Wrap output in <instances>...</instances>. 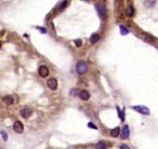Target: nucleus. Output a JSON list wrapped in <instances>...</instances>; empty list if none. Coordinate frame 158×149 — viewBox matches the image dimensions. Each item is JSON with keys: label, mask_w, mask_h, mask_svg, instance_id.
Wrapping results in <instances>:
<instances>
[{"label": "nucleus", "mask_w": 158, "mask_h": 149, "mask_svg": "<svg viewBox=\"0 0 158 149\" xmlns=\"http://www.w3.org/2000/svg\"><path fill=\"white\" fill-rule=\"evenodd\" d=\"M106 147H107V145L104 144V143H99V144L97 145V148H99V149H101V148L104 149V148H106Z\"/></svg>", "instance_id": "obj_16"}, {"label": "nucleus", "mask_w": 158, "mask_h": 149, "mask_svg": "<svg viewBox=\"0 0 158 149\" xmlns=\"http://www.w3.org/2000/svg\"><path fill=\"white\" fill-rule=\"evenodd\" d=\"M80 97H81L82 100L86 101L90 99V92L86 91V90H82V91H80Z\"/></svg>", "instance_id": "obj_9"}, {"label": "nucleus", "mask_w": 158, "mask_h": 149, "mask_svg": "<svg viewBox=\"0 0 158 149\" xmlns=\"http://www.w3.org/2000/svg\"><path fill=\"white\" fill-rule=\"evenodd\" d=\"M74 43H75V45H76L77 47H80V46L82 45V41H81V39H76Z\"/></svg>", "instance_id": "obj_18"}, {"label": "nucleus", "mask_w": 158, "mask_h": 149, "mask_svg": "<svg viewBox=\"0 0 158 149\" xmlns=\"http://www.w3.org/2000/svg\"><path fill=\"white\" fill-rule=\"evenodd\" d=\"M65 6H67V1L62 2V3H61V6H60V10H63V9L65 8Z\"/></svg>", "instance_id": "obj_19"}, {"label": "nucleus", "mask_w": 158, "mask_h": 149, "mask_svg": "<svg viewBox=\"0 0 158 149\" xmlns=\"http://www.w3.org/2000/svg\"><path fill=\"white\" fill-rule=\"evenodd\" d=\"M0 47H1V42H0Z\"/></svg>", "instance_id": "obj_23"}, {"label": "nucleus", "mask_w": 158, "mask_h": 149, "mask_svg": "<svg viewBox=\"0 0 158 149\" xmlns=\"http://www.w3.org/2000/svg\"><path fill=\"white\" fill-rule=\"evenodd\" d=\"M111 136L112 137H118L119 136V134H120V128L119 127H116V128H113L112 131H111Z\"/></svg>", "instance_id": "obj_11"}, {"label": "nucleus", "mask_w": 158, "mask_h": 149, "mask_svg": "<svg viewBox=\"0 0 158 149\" xmlns=\"http://www.w3.org/2000/svg\"><path fill=\"white\" fill-rule=\"evenodd\" d=\"M13 130H14V132H16V133L21 134L23 130H24V126H23V124L20 121H16V122H14V124H13Z\"/></svg>", "instance_id": "obj_5"}, {"label": "nucleus", "mask_w": 158, "mask_h": 149, "mask_svg": "<svg viewBox=\"0 0 158 149\" xmlns=\"http://www.w3.org/2000/svg\"><path fill=\"white\" fill-rule=\"evenodd\" d=\"M133 110H135L137 112H140L141 114H144V115H149V110L145 107H141V105H137V107H133Z\"/></svg>", "instance_id": "obj_4"}, {"label": "nucleus", "mask_w": 158, "mask_h": 149, "mask_svg": "<svg viewBox=\"0 0 158 149\" xmlns=\"http://www.w3.org/2000/svg\"><path fill=\"white\" fill-rule=\"evenodd\" d=\"M98 39H99V35H98V34H93L91 36V38H90V42L92 43V44H94V43H96Z\"/></svg>", "instance_id": "obj_12"}, {"label": "nucleus", "mask_w": 158, "mask_h": 149, "mask_svg": "<svg viewBox=\"0 0 158 149\" xmlns=\"http://www.w3.org/2000/svg\"><path fill=\"white\" fill-rule=\"evenodd\" d=\"M88 127H90V128H94V130H96V125H94L93 123H88Z\"/></svg>", "instance_id": "obj_20"}, {"label": "nucleus", "mask_w": 158, "mask_h": 149, "mask_svg": "<svg viewBox=\"0 0 158 149\" xmlns=\"http://www.w3.org/2000/svg\"><path fill=\"white\" fill-rule=\"evenodd\" d=\"M120 147H121V148H126V149H130V147H129V146H127V145H121Z\"/></svg>", "instance_id": "obj_21"}, {"label": "nucleus", "mask_w": 158, "mask_h": 149, "mask_svg": "<svg viewBox=\"0 0 158 149\" xmlns=\"http://www.w3.org/2000/svg\"><path fill=\"white\" fill-rule=\"evenodd\" d=\"M127 14L129 15V16H133L134 15V8L132 6H130L129 8L127 9Z\"/></svg>", "instance_id": "obj_13"}, {"label": "nucleus", "mask_w": 158, "mask_h": 149, "mask_svg": "<svg viewBox=\"0 0 158 149\" xmlns=\"http://www.w3.org/2000/svg\"><path fill=\"white\" fill-rule=\"evenodd\" d=\"M120 32L122 35H127L128 33H129V30H128L124 25H120Z\"/></svg>", "instance_id": "obj_14"}, {"label": "nucleus", "mask_w": 158, "mask_h": 149, "mask_svg": "<svg viewBox=\"0 0 158 149\" xmlns=\"http://www.w3.org/2000/svg\"><path fill=\"white\" fill-rule=\"evenodd\" d=\"M47 84L51 90H56V89L58 88V81L56 78H49L48 81H47Z\"/></svg>", "instance_id": "obj_3"}, {"label": "nucleus", "mask_w": 158, "mask_h": 149, "mask_svg": "<svg viewBox=\"0 0 158 149\" xmlns=\"http://www.w3.org/2000/svg\"><path fill=\"white\" fill-rule=\"evenodd\" d=\"M76 71L80 75L85 74V72L87 71V64H86V61H84V60L78 61L77 65H76Z\"/></svg>", "instance_id": "obj_1"}, {"label": "nucleus", "mask_w": 158, "mask_h": 149, "mask_svg": "<svg viewBox=\"0 0 158 149\" xmlns=\"http://www.w3.org/2000/svg\"><path fill=\"white\" fill-rule=\"evenodd\" d=\"M38 30H39V31H42L43 33H46V30H45V29H41V28H38Z\"/></svg>", "instance_id": "obj_22"}, {"label": "nucleus", "mask_w": 158, "mask_h": 149, "mask_svg": "<svg viewBox=\"0 0 158 149\" xmlns=\"http://www.w3.org/2000/svg\"><path fill=\"white\" fill-rule=\"evenodd\" d=\"M32 113L33 112L31 109H23L21 111V115H22V117H24V118H28L32 115Z\"/></svg>", "instance_id": "obj_8"}, {"label": "nucleus", "mask_w": 158, "mask_h": 149, "mask_svg": "<svg viewBox=\"0 0 158 149\" xmlns=\"http://www.w3.org/2000/svg\"><path fill=\"white\" fill-rule=\"evenodd\" d=\"M117 110H118V113H119L120 120H121V121H124V112H123V111H120L119 108H117Z\"/></svg>", "instance_id": "obj_15"}, {"label": "nucleus", "mask_w": 158, "mask_h": 149, "mask_svg": "<svg viewBox=\"0 0 158 149\" xmlns=\"http://www.w3.org/2000/svg\"><path fill=\"white\" fill-rule=\"evenodd\" d=\"M120 136L122 139H127V138H129L130 136V130H129V126L128 125H124L122 131L120 132Z\"/></svg>", "instance_id": "obj_2"}, {"label": "nucleus", "mask_w": 158, "mask_h": 149, "mask_svg": "<svg viewBox=\"0 0 158 149\" xmlns=\"http://www.w3.org/2000/svg\"><path fill=\"white\" fill-rule=\"evenodd\" d=\"M38 72H39V75L42 76V77H47V76L49 75V69L47 66H41L38 69Z\"/></svg>", "instance_id": "obj_6"}, {"label": "nucleus", "mask_w": 158, "mask_h": 149, "mask_svg": "<svg viewBox=\"0 0 158 149\" xmlns=\"http://www.w3.org/2000/svg\"><path fill=\"white\" fill-rule=\"evenodd\" d=\"M0 134L2 135V137H3V140H7V139H8V135H7V134H6L3 131H1V132H0Z\"/></svg>", "instance_id": "obj_17"}, {"label": "nucleus", "mask_w": 158, "mask_h": 149, "mask_svg": "<svg viewBox=\"0 0 158 149\" xmlns=\"http://www.w3.org/2000/svg\"><path fill=\"white\" fill-rule=\"evenodd\" d=\"M97 11L99 13V15L101 18H105V16L107 15V11H106V8L103 6V5H98L97 6Z\"/></svg>", "instance_id": "obj_7"}, {"label": "nucleus", "mask_w": 158, "mask_h": 149, "mask_svg": "<svg viewBox=\"0 0 158 149\" xmlns=\"http://www.w3.org/2000/svg\"><path fill=\"white\" fill-rule=\"evenodd\" d=\"M3 102H5L7 105H11V104L13 103V99H12V97L8 95V97H5V98H3Z\"/></svg>", "instance_id": "obj_10"}]
</instances>
